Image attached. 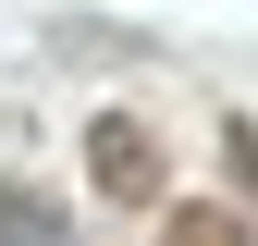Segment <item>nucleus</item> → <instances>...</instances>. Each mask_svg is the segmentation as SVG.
Masks as SVG:
<instances>
[{"instance_id":"3","label":"nucleus","mask_w":258,"mask_h":246,"mask_svg":"<svg viewBox=\"0 0 258 246\" xmlns=\"http://www.w3.org/2000/svg\"><path fill=\"white\" fill-rule=\"evenodd\" d=\"M172 246H246L234 209H172Z\"/></svg>"},{"instance_id":"2","label":"nucleus","mask_w":258,"mask_h":246,"mask_svg":"<svg viewBox=\"0 0 258 246\" xmlns=\"http://www.w3.org/2000/svg\"><path fill=\"white\" fill-rule=\"evenodd\" d=\"M0 246H74V209L37 197L25 172H0Z\"/></svg>"},{"instance_id":"1","label":"nucleus","mask_w":258,"mask_h":246,"mask_svg":"<svg viewBox=\"0 0 258 246\" xmlns=\"http://www.w3.org/2000/svg\"><path fill=\"white\" fill-rule=\"evenodd\" d=\"M86 172H99V197H123V209H148V197H160V136H148L136 111H111L99 136H86Z\"/></svg>"}]
</instances>
